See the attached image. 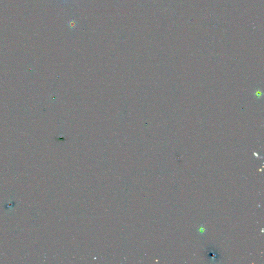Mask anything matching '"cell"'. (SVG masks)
<instances>
[{
    "instance_id": "1",
    "label": "cell",
    "mask_w": 264,
    "mask_h": 264,
    "mask_svg": "<svg viewBox=\"0 0 264 264\" xmlns=\"http://www.w3.org/2000/svg\"><path fill=\"white\" fill-rule=\"evenodd\" d=\"M198 232H199V233L201 234H203L205 233L206 230H205V228L204 227H200L199 229L198 230Z\"/></svg>"
}]
</instances>
